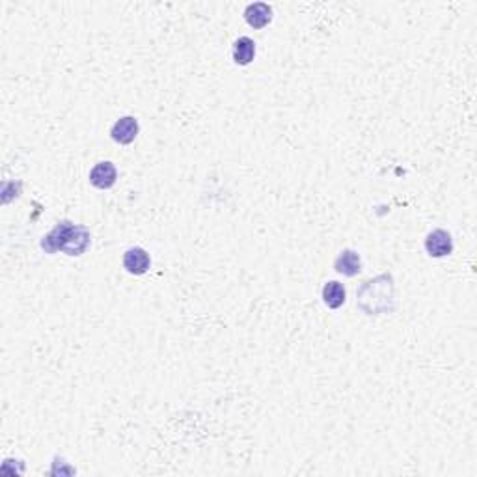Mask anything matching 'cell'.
I'll return each instance as SVG.
<instances>
[{"label":"cell","mask_w":477,"mask_h":477,"mask_svg":"<svg viewBox=\"0 0 477 477\" xmlns=\"http://www.w3.org/2000/svg\"><path fill=\"white\" fill-rule=\"evenodd\" d=\"M91 242V233L86 226H75L73 222L62 220L50 230L43 241L41 248L47 254H56V252H64L66 256H82Z\"/></svg>","instance_id":"1"},{"label":"cell","mask_w":477,"mask_h":477,"mask_svg":"<svg viewBox=\"0 0 477 477\" xmlns=\"http://www.w3.org/2000/svg\"><path fill=\"white\" fill-rule=\"evenodd\" d=\"M425 250L431 257H446L453 252V237L446 230H432L425 239Z\"/></svg>","instance_id":"2"},{"label":"cell","mask_w":477,"mask_h":477,"mask_svg":"<svg viewBox=\"0 0 477 477\" xmlns=\"http://www.w3.org/2000/svg\"><path fill=\"white\" fill-rule=\"evenodd\" d=\"M138 131H140V127H138V120H136L135 116H123L114 123L111 136L114 142H118L121 146H127V144L135 142Z\"/></svg>","instance_id":"3"},{"label":"cell","mask_w":477,"mask_h":477,"mask_svg":"<svg viewBox=\"0 0 477 477\" xmlns=\"http://www.w3.org/2000/svg\"><path fill=\"white\" fill-rule=\"evenodd\" d=\"M123 266L129 274H135V276H142L150 271L151 259L150 254H147L144 248L133 247L123 254Z\"/></svg>","instance_id":"4"},{"label":"cell","mask_w":477,"mask_h":477,"mask_svg":"<svg viewBox=\"0 0 477 477\" xmlns=\"http://www.w3.org/2000/svg\"><path fill=\"white\" fill-rule=\"evenodd\" d=\"M116 179H118V172H116V166L111 161L97 162L90 172V183L101 191L114 186Z\"/></svg>","instance_id":"5"},{"label":"cell","mask_w":477,"mask_h":477,"mask_svg":"<svg viewBox=\"0 0 477 477\" xmlns=\"http://www.w3.org/2000/svg\"><path fill=\"white\" fill-rule=\"evenodd\" d=\"M245 19L256 30L265 28L272 21V8L269 4H265V2H254V4H250L245 10Z\"/></svg>","instance_id":"6"},{"label":"cell","mask_w":477,"mask_h":477,"mask_svg":"<svg viewBox=\"0 0 477 477\" xmlns=\"http://www.w3.org/2000/svg\"><path fill=\"white\" fill-rule=\"evenodd\" d=\"M334 269L343 276H357L362 272V259L354 250H343L334 262Z\"/></svg>","instance_id":"7"},{"label":"cell","mask_w":477,"mask_h":477,"mask_svg":"<svg viewBox=\"0 0 477 477\" xmlns=\"http://www.w3.org/2000/svg\"><path fill=\"white\" fill-rule=\"evenodd\" d=\"M256 56V43L254 40L242 35L239 40L233 43V60H235L237 66H248Z\"/></svg>","instance_id":"8"},{"label":"cell","mask_w":477,"mask_h":477,"mask_svg":"<svg viewBox=\"0 0 477 477\" xmlns=\"http://www.w3.org/2000/svg\"><path fill=\"white\" fill-rule=\"evenodd\" d=\"M345 287L339 284V281L332 280L325 284L322 287V301L327 304L330 310H337V308H342L345 304Z\"/></svg>","instance_id":"9"}]
</instances>
